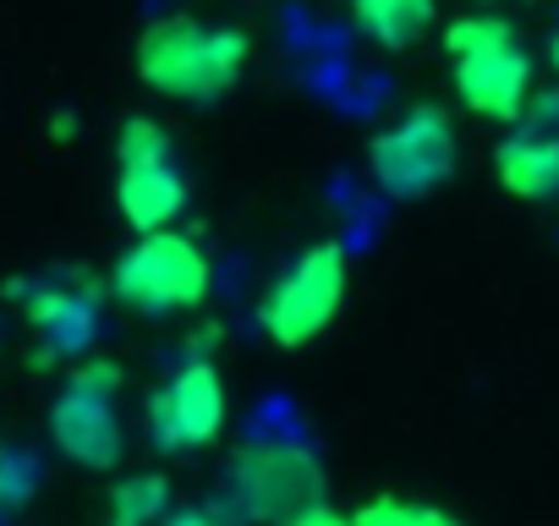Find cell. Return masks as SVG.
Segmentation results:
<instances>
[{
  "instance_id": "6da1fadb",
  "label": "cell",
  "mask_w": 559,
  "mask_h": 526,
  "mask_svg": "<svg viewBox=\"0 0 559 526\" xmlns=\"http://www.w3.org/2000/svg\"><path fill=\"white\" fill-rule=\"evenodd\" d=\"M247 34L198 17H159L138 39V77L170 105H214L247 77Z\"/></svg>"
},
{
  "instance_id": "7a4b0ae2",
  "label": "cell",
  "mask_w": 559,
  "mask_h": 526,
  "mask_svg": "<svg viewBox=\"0 0 559 526\" xmlns=\"http://www.w3.org/2000/svg\"><path fill=\"white\" fill-rule=\"evenodd\" d=\"M110 291L121 308L143 313V319H165V313H192L209 297V258L203 247L165 225V230H143L121 258H116V275Z\"/></svg>"
},
{
  "instance_id": "3957f363",
  "label": "cell",
  "mask_w": 559,
  "mask_h": 526,
  "mask_svg": "<svg viewBox=\"0 0 559 526\" xmlns=\"http://www.w3.org/2000/svg\"><path fill=\"white\" fill-rule=\"evenodd\" d=\"M346 280H352L346 247L319 241V247L297 252L286 270L274 275V286L263 291V302H258L263 340L280 346V351H297V346L319 340L335 324L341 302H346Z\"/></svg>"
},
{
  "instance_id": "277c9868",
  "label": "cell",
  "mask_w": 559,
  "mask_h": 526,
  "mask_svg": "<svg viewBox=\"0 0 559 526\" xmlns=\"http://www.w3.org/2000/svg\"><path fill=\"white\" fill-rule=\"evenodd\" d=\"M368 176L384 198H428L455 176V127L439 105H412L368 143Z\"/></svg>"
},
{
  "instance_id": "5b68a950",
  "label": "cell",
  "mask_w": 559,
  "mask_h": 526,
  "mask_svg": "<svg viewBox=\"0 0 559 526\" xmlns=\"http://www.w3.org/2000/svg\"><path fill=\"white\" fill-rule=\"evenodd\" d=\"M116 208L138 236L176 225L187 208V176L176 165L170 132L148 116H132L116 138Z\"/></svg>"
},
{
  "instance_id": "8992f818",
  "label": "cell",
  "mask_w": 559,
  "mask_h": 526,
  "mask_svg": "<svg viewBox=\"0 0 559 526\" xmlns=\"http://www.w3.org/2000/svg\"><path fill=\"white\" fill-rule=\"evenodd\" d=\"M121 368L105 357H83V368L61 384L56 406H50V439L67 461L88 466V471H110L127 450L121 439V417H116V395H121Z\"/></svg>"
},
{
  "instance_id": "52a82bcc",
  "label": "cell",
  "mask_w": 559,
  "mask_h": 526,
  "mask_svg": "<svg viewBox=\"0 0 559 526\" xmlns=\"http://www.w3.org/2000/svg\"><path fill=\"white\" fill-rule=\"evenodd\" d=\"M230 493L247 515L286 526L292 515H302L308 504L324 499V471L313 466V455L302 444H247L230 466Z\"/></svg>"
},
{
  "instance_id": "ba28073f",
  "label": "cell",
  "mask_w": 559,
  "mask_h": 526,
  "mask_svg": "<svg viewBox=\"0 0 559 526\" xmlns=\"http://www.w3.org/2000/svg\"><path fill=\"white\" fill-rule=\"evenodd\" d=\"M225 379H219V368L214 362H187V368H176L170 373V384L148 401V433H154V444L159 450H203V444H214L219 439V428H225Z\"/></svg>"
},
{
  "instance_id": "9c48e42d",
  "label": "cell",
  "mask_w": 559,
  "mask_h": 526,
  "mask_svg": "<svg viewBox=\"0 0 559 526\" xmlns=\"http://www.w3.org/2000/svg\"><path fill=\"white\" fill-rule=\"evenodd\" d=\"M455 72V99L483 116V121H521L526 99H532V56L510 39H493L483 50H461L450 56Z\"/></svg>"
},
{
  "instance_id": "30bf717a",
  "label": "cell",
  "mask_w": 559,
  "mask_h": 526,
  "mask_svg": "<svg viewBox=\"0 0 559 526\" xmlns=\"http://www.w3.org/2000/svg\"><path fill=\"white\" fill-rule=\"evenodd\" d=\"M23 319L45 335V346L56 357H78L94 346V330H99V308H94V291H78V286H34L23 291Z\"/></svg>"
},
{
  "instance_id": "8fae6325",
  "label": "cell",
  "mask_w": 559,
  "mask_h": 526,
  "mask_svg": "<svg viewBox=\"0 0 559 526\" xmlns=\"http://www.w3.org/2000/svg\"><path fill=\"white\" fill-rule=\"evenodd\" d=\"M493 176L515 198H554L559 192V138L537 132H510L493 148Z\"/></svg>"
},
{
  "instance_id": "7c38bea8",
  "label": "cell",
  "mask_w": 559,
  "mask_h": 526,
  "mask_svg": "<svg viewBox=\"0 0 559 526\" xmlns=\"http://www.w3.org/2000/svg\"><path fill=\"white\" fill-rule=\"evenodd\" d=\"M346 12L357 34L373 39L379 50H412L433 28L439 0H346Z\"/></svg>"
},
{
  "instance_id": "4fadbf2b",
  "label": "cell",
  "mask_w": 559,
  "mask_h": 526,
  "mask_svg": "<svg viewBox=\"0 0 559 526\" xmlns=\"http://www.w3.org/2000/svg\"><path fill=\"white\" fill-rule=\"evenodd\" d=\"M165 510H170L165 477H132V482H116L105 526H159Z\"/></svg>"
},
{
  "instance_id": "5bb4252c",
  "label": "cell",
  "mask_w": 559,
  "mask_h": 526,
  "mask_svg": "<svg viewBox=\"0 0 559 526\" xmlns=\"http://www.w3.org/2000/svg\"><path fill=\"white\" fill-rule=\"evenodd\" d=\"M352 526H461L455 515L433 510V504H417V499H368L362 510H352Z\"/></svg>"
},
{
  "instance_id": "9a60e30c",
  "label": "cell",
  "mask_w": 559,
  "mask_h": 526,
  "mask_svg": "<svg viewBox=\"0 0 559 526\" xmlns=\"http://www.w3.org/2000/svg\"><path fill=\"white\" fill-rule=\"evenodd\" d=\"M159 526H225V515L209 510V504H187V510H165Z\"/></svg>"
},
{
  "instance_id": "2e32d148",
  "label": "cell",
  "mask_w": 559,
  "mask_h": 526,
  "mask_svg": "<svg viewBox=\"0 0 559 526\" xmlns=\"http://www.w3.org/2000/svg\"><path fill=\"white\" fill-rule=\"evenodd\" d=\"M286 526H352V515H341V510H330V504L319 499V504H308L302 515H292Z\"/></svg>"
},
{
  "instance_id": "e0dca14e",
  "label": "cell",
  "mask_w": 559,
  "mask_h": 526,
  "mask_svg": "<svg viewBox=\"0 0 559 526\" xmlns=\"http://www.w3.org/2000/svg\"><path fill=\"white\" fill-rule=\"evenodd\" d=\"M17 493H23V488L12 482V471H7V455H0V499H17Z\"/></svg>"
},
{
  "instance_id": "ac0fdd59",
  "label": "cell",
  "mask_w": 559,
  "mask_h": 526,
  "mask_svg": "<svg viewBox=\"0 0 559 526\" xmlns=\"http://www.w3.org/2000/svg\"><path fill=\"white\" fill-rule=\"evenodd\" d=\"M554 72H559V39H554Z\"/></svg>"
}]
</instances>
